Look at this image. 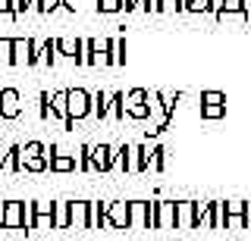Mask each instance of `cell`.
Wrapping results in <instances>:
<instances>
[{
	"mask_svg": "<svg viewBox=\"0 0 251 241\" xmlns=\"http://www.w3.org/2000/svg\"><path fill=\"white\" fill-rule=\"evenodd\" d=\"M176 229H195V200H176Z\"/></svg>",
	"mask_w": 251,
	"mask_h": 241,
	"instance_id": "9a60e30c",
	"label": "cell"
},
{
	"mask_svg": "<svg viewBox=\"0 0 251 241\" xmlns=\"http://www.w3.org/2000/svg\"><path fill=\"white\" fill-rule=\"evenodd\" d=\"M113 153L116 147L110 144H91V169L94 173H110L113 169Z\"/></svg>",
	"mask_w": 251,
	"mask_h": 241,
	"instance_id": "7c38bea8",
	"label": "cell"
},
{
	"mask_svg": "<svg viewBox=\"0 0 251 241\" xmlns=\"http://www.w3.org/2000/svg\"><path fill=\"white\" fill-rule=\"evenodd\" d=\"M25 229H53V200H28L25 204Z\"/></svg>",
	"mask_w": 251,
	"mask_h": 241,
	"instance_id": "3957f363",
	"label": "cell"
},
{
	"mask_svg": "<svg viewBox=\"0 0 251 241\" xmlns=\"http://www.w3.org/2000/svg\"><path fill=\"white\" fill-rule=\"evenodd\" d=\"M53 229H69V200H53Z\"/></svg>",
	"mask_w": 251,
	"mask_h": 241,
	"instance_id": "7402d4cb",
	"label": "cell"
},
{
	"mask_svg": "<svg viewBox=\"0 0 251 241\" xmlns=\"http://www.w3.org/2000/svg\"><path fill=\"white\" fill-rule=\"evenodd\" d=\"M69 229H91V200H69Z\"/></svg>",
	"mask_w": 251,
	"mask_h": 241,
	"instance_id": "8fae6325",
	"label": "cell"
},
{
	"mask_svg": "<svg viewBox=\"0 0 251 241\" xmlns=\"http://www.w3.org/2000/svg\"><path fill=\"white\" fill-rule=\"evenodd\" d=\"M157 229H176V200H157Z\"/></svg>",
	"mask_w": 251,
	"mask_h": 241,
	"instance_id": "5bb4252c",
	"label": "cell"
},
{
	"mask_svg": "<svg viewBox=\"0 0 251 241\" xmlns=\"http://www.w3.org/2000/svg\"><path fill=\"white\" fill-rule=\"evenodd\" d=\"M100 13H123V0H98Z\"/></svg>",
	"mask_w": 251,
	"mask_h": 241,
	"instance_id": "e575fe53",
	"label": "cell"
},
{
	"mask_svg": "<svg viewBox=\"0 0 251 241\" xmlns=\"http://www.w3.org/2000/svg\"><path fill=\"white\" fill-rule=\"evenodd\" d=\"M201 119L207 122H217L226 116V94L223 91H201Z\"/></svg>",
	"mask_w": 251,
	"mask_h": 241,
	"instance_id": "8992f818",
	"label": "cell"
},
{
	"mask_svg": "<svg viewBox=\"0 0 251 241\" xmlns=\"http://www.w3.org/2000/svg\"><path fill=\"white\" fill-rule=\"evenodd\" d=\"M22 94L16 88H0V119H19Z\"/></svg>",
	"mask_w": 251,
	"mask_h": 241,
	"instance_id": "9c48e42d",
	"label": "cell"
},
{
	"mask_svg": "<svg viewBox=\"0 0 251 241\" xmlns=\"http://www.w3.org/2000/svg\"><path fill=\"white\" fill-rule=\"evenodd\" d=\"M138 10H145V13H157V0H138Z\"/></svg>",
	"mask_w": 251,
	"mask_h": 241,
	"instance_id": "74e56055",
	"label": "cell"
},
{
	"mask_svg": "<svg viewBox=\"0 0 251 241\" xmlns=\"http://www.w3.org/2000/svg\"><path fill=\"white\" fill-rule=\"evenodd\" d=\"M148 144H135V163H132V173H148Z\"/></svg>",
	"mask_w": 251,
	"mask_h": 241,
	"instance_id": "83f0119b",
	"label": "cell"
},
{
	"mask_svg": "<svg viewBox=\"0 0 251 241\" xmlns=\"http://www.w3.org/2000/svg\"><path fill=\"white\" fill-rule=\"evenodd\" d=\"M185 10L188 13H217L214 0H185Z\"/></svg>",
	"mask_w": 251,
	"mask_h": 241,
	"instance_id": "f546056e",
	"label": "cell"
},
{
	"mask_svg": "<svg viewBox=\"0 0 251 241\" xmlns=\"http://www.w3.org/2000/svg\"><path fill=\"white\" fill-rule=\"evenodd\" d=\"M10 53H13V38H0V60L10 63Z\"/></svg>",
	"mask_w": 251,
	"mask_h": 241,
	"instance_id": "d590c367",
	"label": "cell"
},
{
	"mask_svg": "<svg viewBox=\"0 0 251 241\" xmlns=\"http://www.w3.org/2000/svg\"><path fill=\"white\" fill-rule=\"evenodd\" d=\"M66 129H73L78 119L91 116V94L85 88H66Z\"/></svg>",
	"mask_w": 251,
	"mask_h": 241,
	"instance_id": "6da1fadb",
	"label": "cell"
},
{
	"mask_svg": "<svg viewBox=\"0 0 251 241\" xmlns=\"http://www.w3.org/2000/svg\"><path fill=\"white\" fill-rule=\"evenodd\" d=\"M138 10V0H123V13H132Z\"/></svg>",
	"mask_w": 251,
	"mask_h": 241,
	"instance_id": "60d3db41",
	"label": "cell"
},
{
	"mask_svg": "<svg viewBox=\"0 0 251 241\" xmlns=\"http://www.w3.org/2000/svg\"><path fill=\"white\" fill-rule=\"evenodd\" d=\"M19 151H22V144H10V147H6V169H10V173H22Z\"/></svg>",
	"mask_w": 251,
	"mask_h": 241,
	"instance_id": "4316f807",
	"label": "cell"
},
{
	"mask_svg": "<svg viewBox=\"0 0 251 241\" xmlns=\"http://www.w3.org/2000/svg\"><path fill=\"white\" fill-rule=\"evenodd\" d=\"M57 53L60 57H69V60H75V66H78V57H82V38H57Z\"/></svg>",
	"mask_w": 251,
	"mask_h": 241,
	"instance_id": "ac0fdd59",
	"label": "cell"
},
{
	"mask_svg": "<svg viewBox=\"0 0 251 241\" xmlns=\"http://www.w3.org/2000/svg\"><path fill=\"white\" fill-rule=\"evenodd\" d=\"M47 169H50V173H75L78 169V160L73 157V153H63L60 147H47Z\"/></svg>",
	"mask_w": 251,
	"mask_h": 241,
	"instance_id": "ba28073f",
	"label": "cell"
},
{
	"mask_svg": "<svg viewBox=\"0 0 251 241\" xmlns=\"http://www.w3.org/2000/svg\"><path fill=\"white\" fill-rule=\"evenodd\" d=\"M245 10H251V0H245Z\"/></svg>",
	"mask_w": 251,
	"mask_h": 241,
	"instance_id": "f6af8a7d",
	"label": "cell"
},
{
	"mask_svg": "<svg viewBox=\"0 0 251 241\" xmlns=\"http://www.w3.org/2000/svg\"><path fill=\"white\" fill-rule=\"evenodd\" d=\"M60 53H57V38H47V41L38 44V50H35V63L31 66H38V63H44V66H53V60H57Z\"/></svg>",
	"mask_w": 251,
	"mask_h": 241,
	"instance_id": "2e32d148",
	"label": "cell"
},
{
	"mask_svg": "<svg viewBox=\"0 0 251 241\" xmlns=\"http://www.w3.org/2000/svg\"><path fill=\"white\" fill-rule=\"evenodd\" d=\"M6 169V147H0V173Z\"/></svg>",
	"mask_w": 251,
	"mask_h": 241,
	"instance_id": "7bdbcfd3",
	"label": "cell"
},
{
	"mask_svg": "<svg viewBox=\"0 0 251 241\" xmlns=\"http://www.w3.org/2000/svg\"><path fill=\"white\" fill-rule=\"evenodd\" d=\"M107 207L110 200H91V229H104L107 225Z\"/></svg>",
	"mask_w": 251,
	"mask_h": 241,
	"instance_id": "44dd1931",
	"label": "cell"
},
{
	"mask_svg": "<svg viewBox=\"0 0 251 241\" xmlns=\"http://www.w3.org/2000/svg\"><path fill=\"white\" fill-rule=\"evenodd\" d=\"M148 97H151V91L132 88L129 94H126V116H129V119H138V122L151 119V104H148Z\"/></svg>",
	"mask_w": 251,
	"mask_h": 241,
	"instance_id": "5b68a950",
	"label": "cell"
},
{
	"mask_svg": "<svg viewBox=\"0 0 251 241\" xmlns=\"http://www.w3.org/2000/svg\"><path fill=\"white\" fill-rule=\"evenodd\" d=\"M78 66H94V38H82V57Z\"/></svg>",
	"mask_w": 251,
	"mask_h": 241,
	"instance_id": "4dcf8cb0",
	"label": "cell"
},
{
	"mask_svg": "<svg viewBox=\"0 0 251 241\" xmlns=\"http://www.w3.org/2000/svg\"><path fill=\"white\" fill-rule=\"evenodd\" d=\"M66 94H69L66 88H60V91H53V94H50L53 116H57V119H63V122H66Z\"/></svg>",
	"mask_w": 251,
	"mask_h": 241,
	"instance_id": "d4e9b609",
	"label": "cell"
},
{
	"mask_svg": "<svg viewBox=\"0 0 251 241\" xmlns=\"http://www.w3.org/2000/svg\"><path fill=\"white\" fill-rule=\"evenodd\" d=\"M110 91H98V94H91V113L98 116V119H107L110 116Z\"/></svg>",
	"mask_w": 251,
	"mask_h": 241,
	"instance_id": "d6986e66",
	"label": "cell"
},
{
	"mask_svg": "<svg viewBox=\"0 0 251 241\" xmlns=\"http://www.w3.org/2000/svg\"><path fill=\"white\" fill-rule=\"evenodd\" d=\"M38 104H41V119H57V116H53V104H50V94H47V91H41Z\"/></svg>",
	"mask_w": 251,
	"mask_h": 241,
	"instance_id": "836d02e7",
	"label": "cell"
},
{
	"mask_svg": "<svg viewBox=\"0 0 251 241\" xmlns=\"http://www.w3.org/2000/svg\"><path fill=\"white\" fill-rule=\"evenodd\" d=\"M3 229H25V200H3Z\"/></svg>",
	"mask_w": 251,
	"mask_h": 241,
	"instance_id": "30bf717a",
	"label": "cell"
},
{
	"mask_svg": "<svg viewBox=\"0 0 251 241\" xmlns=\"http://www.w3.org/2000/svg\"><path fill=\"white\" fill-rule=\"evenodd\" d=\"M163 166H167V151H163L160 144H154L151 151H148V169H154V173H160Z\"/></svg>",
	"mask_w": 251,
	"mask_h": 241,
	"instance_id": "cb8c5ba5",
	"label": "cell"
},
{
	"mask_svg": "<svg viewBox=\"0 0 251 241\" xmlns=\"http://www.w3.org/2000/svg\"><path fill=\"white\" fill-rule=\"evenodd\" d=\"M19 160H22V173H44L47 169V147L41 141H28V144H22Z\"/></svg>",
	"mask_w": 251,
	"mask_h": 241,
	"instance_id": "277c9868",
	"label": "cell"
},
{
	"mask_svg": "<svg viewBox=\"0 0 251 241\" xmlns=\"http://www.w3.org/2000/svg\"><path fill=\"white\" fill-rule=\"evenodd\" d=\"M107 225H113V229H132L129 225V200H110Z\"/></svg>",
	"mask_w": 251,
	"mask_h": 241,
	"instance_id": "4fadbf2b",
	"label": "cell"
},
{
	"mask_svg": "<svg viewBox=\"0 0 251 241\" xmlns=\"http://www.w3.org/2000/svg\"><path fill=\"white\" fill-rule=\"evenodd\" d=\"M75 160H78V173H91V144H82V147H78Z\"/></svg>",
	"mask_w": 251,
	"mask_h": 241,
	"instance_id": "1f68e13d",
	"label": "cell"
},
{
	"mask_svg": "<svg viewBox=\"0 0 251 241\" xmlns=\"http://www.w3.org/2000/svg\"><path fill=\"white\" fill-rule=\"evenodd\" d=\"M185 10V0H157V13H179Z\"/></svg>",
	"mask_w": 251,
	"mask_h": 241,
	"instance_id": "d6a6232c",
	"label": "cell"
},
{
	"mask_svg": "<svg viewBox=\"0 0 251 241\" xmlns=\"http://www.w3.org/2000/svg\"><path fill=\"white\" fill-rule=\"evenodd\" d=\"M132 229H157V200H129Z\"/></svg>",
	"mask_w": 251,
	"mask_h": 241,
	"instance_id": "7a4b0ae2",
	"label": "cell"
},
{
	"mask_svg": "<svg viewBox=\"0 0 251 241\" xmlns=\"http://www.w3.org/2000/svg\"><path fill=\"white\" fill-rule=\"evenodd\" d=\"M195 229H210V200H195Z\"/></svg>",
	"mask_w": 251,
	"mask_h": 241,
	"instance_id": "603a6c76",
	"label": "cell"
},
{
	"mask_svg": "<svg viewBox=\"0 0 251 241\" xmlns=\"http://www.w3.org/2000/svg\"><path fill=\"white\" fill-rule=\"evenodd\" d=\"M35 50H38L35 38H13L10 66H31V63H35Z\"/></svg>",
	"mask_w": 251,
	"mask_h": 241,
	"instance_id": "52a82bcc",
	"label": "cell"
},
{
	"mask_svg": "<svg viewBox=\"0 0 251 241\" xmlns=\"http://www.w3.org/2000/svg\"><path fill=\"white\" fill-rule=\"evenodd\" d=\"M217 19H226V16H245V0H223L214 13Z\"/></svg>",
	"mask_w": 251,
	"mask_h": 241,
	"instance_id": "ffe728a7",
	"label": "cell"
},
{
	"mask_svg": "<svg viewBox=\"0 0 251 241\" xmlns=\"http://www.w3.org/2000/svg\"><path fill=\"white\" fill-rule=\"evenodd\" d=\"M132 163H135V144H120L113 153V166H120L123 173H132Z\"/></svg>",
	"mask_w": 251,
	"mask_h": 241,
	"instance_id": "e0dca14e",
	"label": "cell"
},
{
	"mask_svg": "<svg viewBox=\"0 0 251 241\" xmlns=\"http://www.w3.org/2000/svg\"><path fill=\"white\" fill-rule=\"evenodd\" d=\"M126 63V38H113L110 44V66H123Z\"/></svg>",
	"mask_w": 251,
	"mask_h": 241,
	"instance_id": "484cf974",
	"label": "cell"
},
{
	"mask_svg": "<svg viewBox=\"0 0 251 241\" xmlns=\"http://www.w3.org/2000/svg\"><path fill=\"white\" fill-rule=\"evenodd\" d=\"M25 10H31V6H28V0H13V19L25 16Z\"/></svg>",
	"mask_w": 251,
	"mask_h": 241,
	"instance_id": "8d00e7d4",
	"label": "cell"
},
{
	"mask_svg": "<svg viewBox=\"0 0 251 241\" xmlns=\"http://www.w3.org/2000/svg\"><path fill=\"white\" fill-rule=\"evenodd\" d=\"M60 10V0H41V13H53Z\"/></svg>",
	"mask_w": 251,
	"mask_h": 241,
	"instance_id": "f35d334b",
	"label": "cell"
},
{
	"mask_svg": "<svg viewBox=\"0 0 251 241\" xmlns=\"http://www.w3.org/2000/svg\"><path fill=\"white\" fill-rule=\"evenodd\" d=\"M60 6H63V10H69V13H75V3H73V0H60Z\"/></svg>",
	"mask_w": 251,
	"mask_h": 241,
	"instance_id": "b9f144b4",
	"label": "cell"
},
{
	"mask_svg": "<svg viewBox=\"0 0 251 241\" xmlns=\"http://www.w3.org/2000/svg\"><path fill=\"white\" fill-rule=\"evenodd\" d=\"M223 200H210V229H223Z\"/></svg>",
	"mask_w": 251,
	"mask_h": 241,
	"instance_id": "f1b7e54d",
	"label": "cell"
},
{
	"mask_svg": "<svg viewBox=\"0 0 251 241\" xmlns=\"http://www.w3.org/2000/svg\"><path fill=\"white\" fill-rule=\"evenodd\" d=\"M28 6H31V10H38V13H41V0H28Z\"/></svg>",
	"mask_w": 251,
	"mask_h": 241,
	"instance_id": "ee69618b",
	"label": "cell"
},
{
	"mask_svg": "<svg viewBox=\"0 0 251 241\" xmlns=\"http://www.w3.org/2000/svg\"><path fill=\"white\" fill-rule=\"evenodd\" d=\"M0 13L13 19V0H0Z\"/></svg>",
	"mask_w": 251,
	"mask_h": 241,
	"instance_id": "ab89813d",
	"label": "cell"
}]
</instances>
